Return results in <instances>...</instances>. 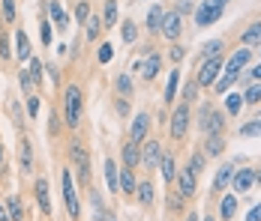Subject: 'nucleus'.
I'll list each match as a JSON object with an SVG mask.
<instances>
[{
  "mask_svg": "<svg viewBox=\"0 0 261 221\" xmlns=\"http://www.w3.org/2000/svg\"><path fill=\"white\" fill-rule=\"evenodd\" d=\"M249 57H252V51H249V48H240V51H234V54H231V60L222 66V75H219V78H216V84H213L219 96H222V93L234 84L237 78H240V69L249 63Z\"/></svg>",
  "mask_w": 261,
  "mask_h": 221,
  "instance_id": "obj_1",
  "label": "nucleus"
},
{
  "mask_svg": "<svg viewBox=\"0 0 261 221\" xmlns=\"http://www.w3.org/2000/svg\"><path fill=\"white\" fill-rule=\"evenodd\" d=\"M81 111H84V96H81V90L75 84H69L63 90V120H66L69 129H75L81 123Z\"/></svg>",
  "mask_w": 261,
  "mask_h": 221,
  "instance_id": "obj_2",
  "label": "nucleus"
},
{
  "mask_svg": "<svg viewBox=\"0 0 261 221\" xmlns=\"http://www.w3.org/2000/svg\"><path fill=\"white\" fill-rule=\"evenodd\" d=\"M198 129H201L204 135H222V129H225V117H222L219 111H213V105H201Z\"/></svg>",
  "mask_w": 261,
  "mask_h": 221,
  "instance_id": "obj_3",
  "label": "nucleus"
},
{
  "mask_svg": "<svg viewBox=\"0 0 261 221\" xmlns=\"http://www.w3.org/2000/svg\"><path fill=\"white\" fill-rule=\"evenodd\" d=\"M69 159H72V168L79 173V179H90V155H87V147L81 141H72L69 144Z\"/></svg>",
  "mask_w": 261,
  "mask_h": 221,
  "instance_id": "obj_4",
  "label": "nucleus"
},
{
  "mask_svg": "<svg viewBox=\"0 0 261 221\" xmlns=\"http://www.w3.org/2000/svg\"><path fill=\"white\" fill-rule=\"evenodd\" d=\"M222 9H225V6H219V3H213V0H201V3L195 6V27L216 24V21L222 18Z\"/></svg>",
  "mask_w": 261,
  "mask_h": 221,
  "instance_id": "obj_5",
  "label": "nucleus"
},
{
  "mask_svg": "<svg viewBox=\"0 0 261 221\" xmlns=\"http://www.w3.org/2000/svg\"><path fill=\"white\" fill-rule=\"evenodd\" d=\"M222 66H225V63L219 60V54H216V57H207L204 66H201V72H198V78H195V84H198V87H213L216 78L222 75Z\"/></svg>",
  "mask_w": 261,
  "mask_h": 221,
  "instance_id": "obj_6",
  "label": "nucleus"
},
{
  "mask_svg": "<svg viewBox=\"0 0 261 221\" xmlns=\"http://www.w3.org/2000/svg\"><path fill=\"white\" fill-rule=\"evenodd\" d=\"M186 129H189V102H183V105L174 108L168 132H171V138H174V141H183V138H186Z\"/></svg>",
  "mask_w": 261,
  "mask_h": 221,
  "instance_id": "obj_7",
  "label": "nucleus"
},
{
  "mask_svg": "<svg viewBox=\"0 0 261 221\" xmlns=\"http://www.w3.org/2000/svg\"><path fill=\"white\" fill-rule=\"evenodd\" d=\"M63 203H66V212L72 215V218H79L81 209H79V192H75V182H72V173L63 171Z\"/></svg>",
  "mask_w": 261,
  "mask_h": 221,
  "instance_id": "obj_8",
  "label": "nucleus"
},
{
  "mask_svg": "<svg viewBox=\"0 0 261 221\" xmlns=\"http://www.w3.org/2000/svg\"><path fill=\"white\" fill-rule=\"evenodd\" d=\"M159 30H162V36L165 39H180V33H183V21H180V12H165L162 15V24H159Z\"/></svg>",
  "mask_w": 261,
  "mask_h": 221,
  "instance_id": "obj_9",
  "label": "nucleus"
},
{
  "mask_svg": "<svg viewBox=\"0 0 261 221\" xmlns=\"http://www.w3.org/2000/svg\"><path fill=\"white\" fill-rule=\"evenodd\" d=\"M147 132H150V117H147V114H135V120H132V125H129V138L135 144H144Z\"/></svg>",
  "mask_w": 261,
  "mask_h": 221,
  "instance_id": "obj_10",
  "label": "nucleus"
},
{
  "mask_svg": "<svg viewBox=\"0 0 261 221\" xmlns=\"http://www.w3.org/2000/svg\"><path fill=\"white\" fill-rule=\"evenodd\" d=\"M252 182H255V171L252 168H240V171H234V176H231V185H234V192H249L252 188Z\"/></svg>",
  "mask_w": 261,
  "mask_h": 221,
  "instance_id": "obj_11",
  "label": "nucleus"
},
{
  "mask_svg": "<svg viewBox=\"0 0 261 221\" xmlns=\"http://www.w3.org/2000/svg\"><path fill=\"white\" fill-rule=\"evenodd\" d=\"M33 192H36V200H39V209H42L45 215H51V197H48V179H45V176H39V179L33 182Z\"/></svg>",
  "mask_w": 261,
  "mask_h": 221,
  "instance_id": "obj_12",
  "label": "nucleus"
},
{
  "mask_svg": "<svg viewBox=\"0 0 261 221\" xmlns=\"http://www.w3.org/2000/svg\"><path fill=\"white\" fill-rule=\"evenodd\" d=\"M159 159H162V144H159V141H147L144 149H141V162H144V168H156Z\"/></svg>",
  "mask_w": 261,
  "mask_h": 221,
  "instance_id": "obj_13",
  "label": "nucleus"
},
{
  "mask_svg": "<svg viewBox=\"0 0 261 221\" xmlns=\"http://www.w3.org/2000/svg\"><path fill=\"white\" fill-rule=\"evenodd\" d=\"M174 179H177V195H180L183 200H186V197H192V195H195V173L189 171V168H186L183 173H177Z\"/></svg>",
  "mask_w": 261,
  "mask_h": 221,
  "instance_id": "obj_14",
  "label": "nucleus"
},
{
  "mask_svg": "<svg viewBox=\"0 0 261 221\" xmlns=\"http://www.w3.org/2000/svg\"><path fill=\"white\" fill-rule=\"evenodd\" d=\"M105 182H108V192H120V168L117 162H105Z\"/></svg>",
  "mask_w": 261,
  "mask_h": 221,
  "instance_id": "obj_15",
  "label": "nucleus"
},
{
  "mask_svg": "<svg viewBox=\"0 0 261 221\" xmlns=\"http://www.w3.org/2000/svg\"><path fill=\"white\" fill-rule=\"evenodd\" d=\"M138 162H141V144L129 141L123 147V168H138Z\"/></svg>",
  "mask_w": 261,
  "mask_h": 221,
  "instance_id": "obj_16",
  "label": "nucleus"
},
{
  "mask_svg": "<svg viewBox=\"0 0 261 221\" xmlns=\"http://www.w3.org/2000/svg\"><path fill=\"white\" fill-rule=\"evenodd\" d=\"M15 57L24 63V60H30V39H27L24 30H15Z\"/></svg>",
  "mask_w": 261,
  "mask_h": 221,
  "instance_id": "obj_17",
  "label": "nucleus"
},
{
  "mask_svg": "<svg viewBox=\"0 0 261 221\" xmlns=\"http://www.w3.org/2000/svg\"><path fill=\"white\" fill-rule=\"evenodd\" d=\"M231 176H234V165H222L219 173H216V179H213V192H225V185L231 182Z\"/></svg>",
  "mask_w": 261,
  "mask_h": 221,
  "instance_id": "obj_18",
  "label": "nucleus"
},
{
  "mask_svg": "<svg viewBox=\"0 0 261 221\" xmlns=\"http://www.w3.org/2000/svg\"><path fill=\"white\" fill-rule=\"evenodd\" d=\"M159 66H162V57H159V54H150V57L141 63V69H144V72H141L144 75V81H153V78L159 75Z\"/></svg>",
  "mask_w": 261,
  "mask_h": 221,
  "instance_id": "obj_19",
  "label": "nucleus"
},
{
  "mask_svg": "<svg viewBox=\"0 0 261 221\" xmlns=\"http://www.w3.org/2000/svg\"><path fill=\"white\" fill-rule=\"evenodd\" d=\"M159 173H162V179H165V182H174V176H177L174 155H162V159H159Z\"/></svg>",
  "mask_w": 261,
  "mask_h": 221,
  "instance_id": "obj_20",
  "label": "nucleus"
},
{
  "mask_svg": "<svg viewBox=\"0 0 261 221\" xmlns=\"http://www.w3.org/2000/svg\"><path fill=\"white\" fill-rule=\"evenodd\" d=\"M18 159H21V171H33V147H30V141H21V147H18Z\"/></svg>",
  "mask_w": 261,
  "mask_h": 221,
  "instance_id": "obj_21",
  "label": "nucleus"
},
{
  "mask_svg": "<svg viewBox=\"0 0 261 221\" xmlns=\"http://www.w3.org/2000/svg\"><path fill=\"white\" fill-rule=\"evenodd\" d=\"M135 197H138V203H141V206H150V203H153V185H150L147 179H144V182H138V185H135Z\"/></svg>",
  "mask_w": 261,
  "mask_h": 221,
  "instance_id": "obj_22",
  "label": "nucleus"
},
{
  "mask_svg": "<svg viewBox=\"0 0 261 221\" xmlns=\"http://www.w3.org/2000/svg\"><path fill=\"white\" fill-rule=\"evenodd\" d=\"M135 176H132V168H120V195H135Z\"/></svg>",
  "mask_w": 261,
  "mask_h": 221,
  "instance_id": "obj_23",
  "label": "nucleus"
},
{
  "mask_svg": "<svg viewBox=\"0 0 261 221\" xmlns=\"http://www.w3.org/2000/svg\"><path fill=\"white\" fill-rule=\"evenodd\" d=\"M240 42H243L246 48H249V45H258V42H261V21H255L252 27H246V30H243V36H240Z\"/></svg>",
  "mask_w": 261,
  "mask_h": 221,
  "instance_id": "obj_24",
  "label": "nucleus"
},
{
  "mask_svg": "<svg viewBox=\"0 0 261 221\" xmlns=\"http://www.w3.org/2000/svg\"><path fill=\"white\" fill-rule=\"evenodd\" d=\"M6 209H9V221H24V206H21V200L15 195L6 200Z\"/></svg>",
  "mask_w": 261,
  "mask_h": 221,
  "instance_id": "obj_25",
  "label": "nucleus"
},
{
  "mask_svg": "<svg viewBox=\"0 0 261 221\" xmlns=\"http://www.w3.org/2000/svg\"><path fill=\"white\" fill-rule=\"evenodd\" d=\"M162 15H165V9H162V6H153V9L147 12V21H144V27H147L150 33H156L159 24H162Z\"/></svg>",
  "mask_w": 261,
  "mask_h": 221,
  "instance_id": "obj_26",
  "label": "nucleus"
},
{
  "mask_svg": "<svg viewBox=\"0 0 261 221\" xmlns=\"http://www.w3.org/2000/svg\"><path fill=\"white\" fill-rule=\"evenodd\" d=\"M222 149H225L222 135H207V141H204V152H207V155H219Z\"/></svg>",
  "mask_w": 261,
  "mask_h": 221,
  "instance_id": "obj_27",
  "label": "nucleus"
},
{
  "mask_svg": "<svg viewBox=\"0 0 261 221\" xmlns=\"http://www.w3.org/2000/svg\"><path fill=\"white\" fill-rule=\"evenodd\" d=\"M243 102H246V105H258L261 102V81L246 84V90H243Z\"/></svg>",
  "mask_w": 261,
  "mask_h": 221,
  "instance_id": "obj_28",
  "label": "nucleus"
},
{
  "mask_svg": "<svg viewBox=\"0 0 261 221\" xmlns=\"http://www.w3.org/2000/svg\"><path fill=\"white\" fill-rule=\"evenodd\" d=\"M177 84H180V72H168V84H165V102H174L177 96Z\"/></svg>",
  "mask_w": 261,
  "mask_h": 221,
  "instance_id": "obj_29",
  "label": "nucleus"
},
{
  "mask_svg": "<svg viewBox=\"0 0 261 221\" xmlns=\"http://www.w3.org/2000/svg\"><path fill=\"white\" fill-rule=\"evenodd\" d=\"M219 212H222V218H225V221L234 218V212H237V197H234V195L222 197V206H219Z\"/></svg>",
  "mask_w": 261,
  "mask_h": 221,
  "instance_id": "obj_30",
  "label": "nucleus"
},
{
  "mask_svg": "<svg viewBox=\"0 0 261 221\" xmlns=\"http://www.w3.org/2000/svg\"><path fill=\"white\" fill-rule=\"evenodd\" d=\"M240 138H261V117L249 120L246 125H240Z\"/></svg>",
  "mask_w": 261,
  "mask_h": 221,
  "instance_id": "obj_31",
  "label": "nucleus"
},
{
  "mask_svg": "<svg viewBox=\"0 0 261 221\" xmlns=\"http://www.w3.org/2000/svg\"><path fill=\"white\" fill-rule=\"evenodd\" d=\"M243 105H246V102H243V96H240V93H231V96L225 99V111H228L231 117H237V114H240V108H243Z\"/></svg>",
  "mask_w": 261,
  "mask_h": 221,
  "instance_id": "obj_32",
  "label": "nucleus"
},
{
  "mask_svg": "<svg viewBox=\"0 0 261 221\" xmlns=\"http://www.w3.org/2000/svg\"><path fill=\"white\" fill-rule=\"evenodd\" d=\"M117 24V0H105V24L102 27H114Z\"/></svg>",
  "mask_w": 261,
  "mask_h": 221,
  "instance_id": "obj_33",
  "label": "nucleus"
},
{
  "mask_svg": "<svg viewBox=\"0 0 261 221\" xmlns=\"http://www.w3.org/2000/svg\"><path fill=\"white\" fill-rule=\"evenodd\" d=\"M48 9H51V18L57 21V27H69V18L63 15V9H60V3H54V0H51V6H48Z\"/></svg>",
  "mask_w": 261,
  "mask_h": 221,
  "instance_id": "obj_34",
  "label": "nucleus"
},
{
  "mask_svg": "<svg viewBox=\"0 0 261 221\" xmlns=\"http://www.w3.org/2000/svg\"><path fill=\"white\" fill-rule=\"evenodd\" d=\"M99 30H102V21L99 18H87V42H96Z\"/></svg>",
  "mask_w": 261,
  "mask_h": 221,
  "instance_id": "obj_35",
  "label": "nucleus"
},
{
  "mask_svg": "<svg viewBox=\"0 0 261 221\" xmlns=\"http://www.w3.org/2000/svg\"><path fill=\"white\" fill-rule=\"evenodd\" d=\"M0 6H3V21L12 24L15 21V0H0Z\"/></svg>",
  "mask_w": 261,
  "mask_h": 221,
  "instance_id": "obj_36",
  "label": "nucleus"
},
{
  "mask_svg": "<svg viewBox=\"0 0 261 221\" xmlns=\"http://www.w3.org/2000/svg\"><path fill=\"white\" fill-rule=\"evenodd\" d=\"M189 171L195 173V176L204 171V152H195V155H189Z\"/></svg>",
  "mask_w": 261,
  "mask_h": 221,
  "instance_id": "obj_37",
  "label": "nucleus"
},
{
  "mask_svg": "<svg viewBox=\"0 0 261 221\" xmlns=\"http://www.w3.org/2000/svg\"><path fill=\"white\" fill-rule=\"evenodd\" d=\"M87 18H90V3L81 0L79 6H75V21H79V24H87Z\"/></svg>",
  "mask_w": 261,
  "mask_h": 221,
  "instance_id": "obj_38",
  "label": "nucleus"
},
{
  "mask_svg": "<svg viewBox=\"0 0 261 221\" xmlns=\"http://www.w3.org/2000/svg\"><path fill=\"white\" fill-rule=\"evenodd\" d=\"M27 72H30V78H33V84H42V63H39L36 57L30 60V69H27Z\"/></svg>",
  "mask_w": 261,
  "mask_h": 221,
  "instance_id": "obj_39",
  "label": "nucleus"
},
{
  "mask_svg": "<svg viewBox=\"0 0 261 221\" xmlns=\"http://www.w3.org/2000/svg\"><path fill=\"white\" fill-rule=\"evenodd\" d=\"M117 93H120V96H132V81H129V75H120V78H117Z\"/></svg>",
  "mask_w": 261,
  "mask_h": 221,
  "instance_id": "obj_40",
  "label": "nucleus"
},
{
  "mask_svg": "<svg viewBox=\"0 0 261 221\" xmlns=\"http://www.w3.org/2000/svg\"><path fill=\"white\" fill-rule=\"evenodd\" d=\"M138 39V27L132 21H123V42H135Z\"/></svg>",
  "mask_w": 261,
  "mask_h": 221,
  "instance_id": "obj_41",
  "label": "nucleus"
},
{
  "mask_svg": "<svg viewBox=\"0 0 261 221\" xmlns=\"http://www.w3.org/2000/svg\"><path fill=\"white\" fill-rule=\"evenodd\" d=\"M222 51V39H210L207 45H204V57H216Z\"/></svg>",
  "mask_w": 261,
  "mask_h": 221,
  "instance_id": "obj_42",
  "label": "nucleus"
},
{
  "mask_svg": "<svg viewBox=\"0 0 261 221\" xmlns=\"http://www.w3.org/2000/svg\"><path fill=\"white\" fill-rule=\"evenodd\" d=\"M195 96H198V84H195V81H189V84L183 87V99H186V102H192Z\"/></svg>",
  "mask_w": 261,
  "mask_h": 221,
  "instance_id": "obj_43",
  "label": "nucleus"
},
{
  "mask_svg": "<svg viewBox=\"0 0 261 221\" xmlns=\"http://www.w3.org/2000/svg\"><path fill=\"white\" fill-rule=\"evenodd\" d=\"M27 114H30V117L36 120V114H39V99H36V96L27 99Z\"/></svg>",
  "mask_w": 261,
  "mask_h": 221,
  "instance_id": "obj_44",
  "label": "nucleus"
},
{
  "mask_svg": "<svg viewBox=\"0 0 261 221\" xmlns=\"http://www.w3.org/2000/svg\"><path fill=\"white\" fill-rule=\"evenodd\" d=\"M165 203H168L171 209H180V206H183V197H180V195H171V192H168V200H165Z\"/></svg>",
  "mask_w": 261,
  "mask_h": 221,
  "instance_id": "obj_45",
  "label": "nucleus"
},
{
  "mask_svg": "<svg viewBox=\"0 0 261 221\" xmlns=\"http://www.w3.org/2000/svg\"><path fill=\"white\" fill-rule=\"evenodd\" d=\"M111 54H114V51H111V45L105 42L102 48H99V63H108V60H111Z\"/></svg>",
  "mask_w": 261,
  "mask_h": 221,
  "instance_id": "obj_46",
  "label": "nucleus"
},
{
  "mask_svg": "<svg viewBox=\"0 0 261 221\" xmlns=\"http://www.w3.org/2000/svg\"><path fill=\"white\" fill-rule=\"evenodd\" d=\"M51 39H54L51 27H48V21H42V42H45V45H51Z\"/></svg>",
  "mask_w": 261,
  "mask_h": 221,
  "instance_id": "obj_47",
  "label": "nucleus"
},
{
  "mask_svg": "<svg viewBox=\"0 0 261 221\" xmlns=\"http://www.w3.org/2000/svg\"><path fill=\"white\" fill-rule=\"evenodd\" d=\"M18 84H21V87H30V84H33V78H30V72H27V69H21V72H18Z\"/></svg>",
  "mask_w": 261,
  "mask_h": 221,
  "instance_id": "obj_48",
  "label": "nucleus"
},
{
  "mask_svg": "<svg viewBox=\"0 0 261 221\" xmlns=\"http://www.w3.org/2000/svg\"><path fill=\"white\" fill-rule=\"evenodd\" d=\"M0 57H12V51H9V39H6V36H0Z\"/></svg>",
  "mask_w": 261,
  "mask_h": 221,
  "instance_id": "obj_49",
  "label": "nucleus"
},
{
  "mask_svg": "<svg viewBox=\"0 0 261 221\" xmlns=\"http://www.w3.org/2000/svg\"><path fill=\"white\" fill-rule=\"evenodd\" d=\"M60 132V125H57V117L54 114H48V135H57Z\"/></svg>",
  "mask_w": 261,
  "mask_h": 221,
  "instance_id": "obj_50",
  "label": "nucleus"
},
{
  "mask_svg": "<svg viewBox=\"0 0 261 221\" xmlns=\"http://www.w3.org/2000/svg\"><path fill=\"white\" fill-rule=\"evenodd\" d=\"M249 78H255V81H261V63H258V66H255V69H249V75H246V78H243L240 84H246Z\"/></svg>",
  "mask_w": 261,
  "mask_h": 221,
  "instance_id": "obj_51",
  "label": "nucleus"
},
{
  "mask_svg": "<svg viewBox=\"0 0 261 221\" xmlns=\"http://www.w3.org/2000/svg\"><path fill=\"white\" fill-rule=\"evenodd\" d=\"M246 221H261V203H258V206H252V209H249V215H246Z\"/></svg>",
  "mask_w": 261,
  "mask_h": 221,
  "instance_id": "obj_52",
  "label": "nucleus"
},
{
  "mask_svg": "<svg viewBox=\"0 0 261 221\" xmlns=\"http://www.w3.org/2000/svg\"><path fill=\"white\" fill-rule=\"evenodd\" d=\"M117 114H129V102L126 99H117Z\"/></svg>",
  "mask_w": 261,
  "mask_h": 221,
  "instance_id": "obj_53",
  "label": "nucleus"
},
{
  "mask_svg": "<svg viewBox=\"0 0 261 221\" xmlns=\"http://www.w3.org/2000/svg\"><path fill=\"white\" fill-rule=\"evenodd\" d=\"M171 57H174V60H183V57H186L183 45H174V48H171Z\"/></svg>",
  "mask_w": 261,
  "mask_h": 221,
  "instance_id": "obj_54",
  "label": "nucleus"
},
{
  "mask_svg": "<svg viewBox=\"0 0 261 221\" xmlns=\"http://www.w3.org/2000/svg\"><path fill=\"white\" fill-rule=\"evenodd\" d=\"M0 221H9V209H6V203H0Z\"/></svg>",
  "mask_w": 261,
  "mask_h": 221,
  "instance_id": "obj_55",
  "label": "nucleus"
},
{
  "mask_svg": "<svg viewBox=\"0 0 261 221\" xmlns=\"http://www.w3.org/2000/svg\"><path fill=\"white\" fill-rule=\"evenodd\" d=\"M0 171H3V147H0Z\"/></svg>",
  "mask_w": 261,
  "mask_h": 221,
  "instance_id": "obj_56",
  "label": "nucleus"
},
{
  "mask_svg": "<svg viewBox=\"0 0 261 221\" xmlns=\"http://www.w3.org/2000/svg\"><path fill=\"white\" fill-rule=\"evenodd\" d=\"M186 221H198V215H195V212H192V215H189V218H186Z\"/></svg>",
  "mask_w": 261,
  "mask_h": 221,
  "instance_id": "obj_57",
  "label": "nucleus"
},
{
  "mask_svg": "<svg viewBox=\"0 0 261 221\" xmlns=\"http://www.w3.org/2000/svg\"><path fill=\"white\" fill-rule=\"evenodd\" d=\"M255 182H261V171H255Z\"/></svg>",
  "mask_w": 261,
  "mask_h": 221,
  "instance_id": "obj_58",
  "label": "nucleus"
},
{
  "mask_svg": "<svg viewBox=\"0 0 261 221\" xmlns=\"http://www.w3.org/2000/svg\"><path fill=\"white\" fill-rule=\"evenodd\" d=\"M213 3H219V6H225V3H228V0H213Z\"/></svg>",
  "mask_w": 261,
  "mask_h": 221,
  "instance_id": "obj_59",
  "label": "nucleus"
},
{
  "mask_svg": "<svg viewBox=\"0 0 261 221\" xmlns=\"http://www.w3.org/2000/svg\"><path fill=\"white\" fill-rule=\"evenodd\" d=\"M105 221H117V218H114V215H105Z\"/></svg>",
  "mask_w": 261,
  "mask_h": 221,
  "instance_id": "obj_60",
  "label": "nucleus"
},
{
  "mask_svg": "<svg viewBox=\"0 0 261 221\" xmlns=\"http://www.w3.org/2000/svg\"><path fill=\"white\" fill-rule=\"evenodd\" d=\"M207 221H213V218H207Z\"/></svg>",
  "mask_w": 261,
  "mask_h": 221,
  "instance_id": "obj_61",
  "label": "nucleus"
}]
</instances>
